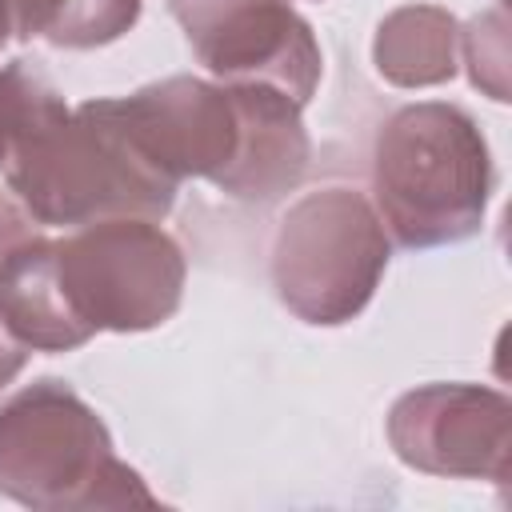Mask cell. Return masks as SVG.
<instances>
[{
    "mask_svg": "<svg viewBox=\"0 0 512 512\" xmlns=\"http://www.w3.org/2000/svg\"><path fill=\"white\" fill-rule=\"evenodd\" d=\"M0 132L8 184L44 228L160 220L176 200V180L132 144L108 100L68 108L28 60L0 72Z\"/></svg>",
    "mask_w": 512,
    "mask_h": 512,
    "instance_id": "obj_1",
    "label": "cell"
},
{
    "mask_svg": "<svg viewBox=\"0 0 512 512\" xmlns=\"http://www.w3.org/2000/svg\"><path fill=\"white\" fill-rule=\"evenodd\" d=\"M108 104L132 144L176 184L200 176L236 200L268 204L308 172L300 104L272 84L168 76Z\"/></svg>",
    "mask_w": 512,
    "mask_h": 512,
    "instance_id": "obj_2",
    "label": "cell"
},
{
    "mask_svg": "<svg viewBox=\"0 0 512 512\" xmlns=\"http://www.w3.org/2000/svg\"><path fill=\"white\" fill-rule=\"evenodd\" d=\"M492 156L476 120L444 100L396 108L372 140V208L400 248L456 244L480 232Z\"/></svg>",
    "mask_w": 512,
    "mask_h": 512,
    "instance_id": "obj_3",
    "label": "cell"
},
{
    "mask_svg": "<svg viewBox=\"0 0 512 512\" xmlns=\"http://www.w3.org/2000/svg\"><path fill=\"white\" fill-rule=\"evenodd\" d=\"M0 492L28 508H156L104 420L60 380H36L0 408Z\"/></svg>",
    "mask_w": 512,
    "mask_h": 512,
    "instance_id": "obj_4",
    "label": "cell"
},
{
    "mask_svg": "<svg viewBox=\"0 0 512 512\" xmlns=\"http://www.w3.org/2000/svg\"><path fill=\"white\" fill-rule=\"evenodd\" d=\"M52 284L84 340L96 332H144L180 308L184 256L152 220H96L52 240Z\"/></svg>",
    "mask_w": 512,
    "mask_h": 512,
    "instance_id": "obj_5",
    "label": "cell"
},
{
    "mask_svg": "<svg viewBox=\"0 0 512 512\" xmlns=\"http://www.w3.org/2000/svg\"><path fill=\"white\" fill-rule=\"evenodd\" d=\"M384 268V224L352 188L300 196L272 240V288L308 324H344L364 312Z\"/></svg>",
    "mask_w": 512,
    "mask_h": 512,
    "instance_id": "obj_6",
    "label": "cell"
},
{
    "mask_svg": "<svg viewBox=\"0 0 512 512\" xmlns=\"http://www.w3.org/2000/svg\"><path fill=\"white\" fill-rule=\"evenodd\" d=\"M196 60L228 84H272L300 108L320 84V44L292 0H168Z\"/></svg>",
    "mask_w": 512,
    "mask_h": 512,
    "instance_id": "obj_7",
    "label": "cell"
},
{
    "mask_svg": "<svg viewBox=\"0 0 512 512\" xmlns=\"http://www.w3.org/2000/svg\"><path fill=\"white\" fill-rule=\"evenodd\" d=\"M396 456L432 476L508 480L512 408L508 396L480 384H424L388 412Z\"/></svg>",
    "mask_w": 512,
    "mask_h": 512,
    "instance_id": "obj_8",
    "label": "cell"
},
{
    "mask_svg": "<svg viewBox=\"0 0 512 512\" xmlns=\"http://www.w3.org/2000/svg\"><path fill=\"white\" fill-rule=\"evenodd\" d=\"M456 40L460 28L452 12L436 4H404L376 28V72L396 88L444 84L456 72Z\"/></svg>",
    "mask_w": 512,
    "mask_h": 512,
    "instance_id": "obj_9",
    "label": "cell"
},
{
    "mask_svg": "<svg viewBox=\"0 0 512 512\" xmlns=\"http://www.w3.org/2000/svg\"><path fill=\"white\" fill-rule=\"evenodd\" d=\"M4 12L8 28L24 40L40 36L56 48H100L136 24L140 0H4Z\"/></svg>",
    "mask_w": 512,
    "mask_h": 512,
    "instance_id": "obj_10",
    "label": "cell"
},
{
    "mask_svg": "<svg viewBox=\"0 0 512 512\" xmlns=\"http://www.w3.org/2000/svg\"><path fill=\"white\" fill-rule=\"evenodd\" d=\"M460 36H464V60H468L472 84L484 88L492 100H508V20H504V8L476 16Z\"/></svg>",
    "mask_w": 512,
    "mask_h": 512,
    "instance_id": "obj_11",
    "label": "cell"
},
{
    "mask_svg": "<svg viewBox=\"0 0 512 512\" xmlns=\"http://www.w3.org/2000/svg\"><path fill=\"white\" fill-rule=\"evenodd\" d=\"M40 232H44V224H40L20 200H12V196L0 192V272H4V264H8L28 240H36Z\"/></svg>",
    "mask_w": 512,
    "mask_h": 512,
    "instance_id": "obj_12",
    "label": "cell"
},
{
    "mask_svg": "<svg viewBox=\"0 0 512 512\" xmlns=\"http://www.w3.org/2000/svg\"><path fill=\"white\" fill-rule=\"evenodd\" d=\"M24 360H28V348H24V344L12 336V328L0 320V388H4L8 380H16V376H20Z\"/></svg>",
    "mask_w": 512,
    "mask_h": 512,
    "instance_id": "obj_13",
    "label": "cell"
},
{
    "mask_svg": "<svg viewBox=\"0 0 512 512\" xmlns=\"http://www.w3.org/2000/svg\"><path fill=\"white\" fill-rule=\"evenodd\" d=\"M8 32H12V28H8V12H4V0H0V44L8 40Z\"/></svg>",
    "mask_w": 512,
    "mask_h": 512,
    "instance_id": "obj_14",
    "label": "cell"
},
{
    "mask_svg": "<svg viewBox=\"0 0 512 512\" xmlns=\"http://www.w3.org/2000/svg\"><path fill=\"white\" fill-rule=\"evenodd\" d=\"M0 160H4V132H0Z\"/></svg>",
    "mask_w": 512,
    "mask_h": 512,
    "instance_id": "obj_15",
    "label": "cell"
}]
</instances>
